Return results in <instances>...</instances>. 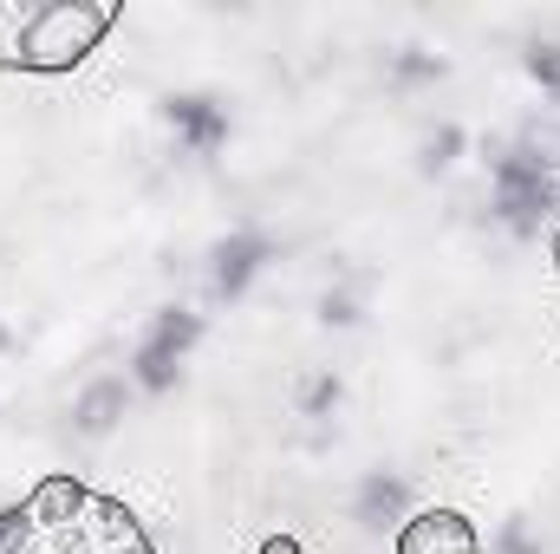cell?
<instances>
[{
  "mask_svg": "<svg viewBox=\"0 0 560 554\" xmlns=\"http://www.w3.org/2000/svg\"><path fill=\"white\" fill-rule=\"evenodd\" d=\"M0 554H156V549L118 496H98L79 476H39L20 503L0 509Z\"/></svg>",
  "mask_w": 560,
  "mask_h": 554,
  "instance_id": "1",
  "label": "cell"
},
{
  "mask_svg": "<svg viewBox=\"0 0 560 554\" xmlns=\"http://www.w3.org/2000/svg\"><path fill=\"white\" fill-rule=\"evenodd\" d=\"M118 26L112 0H7L0 7V72H72Z\"/></svg>",
  "mask_w": 560,
  "mask_h": 554,
  "instance_id": "2",
  "label": "cell"
},
{
  "mask_svg": "<svg viewBox=\"0 0 560 554\" xmlns=\"http://www.w3.org/2000/svg\"><path fill=\"white\" fill-rule=\"evenodd\" d=\"M555 163L548 150L535 143H515V150H495L489 157V189H495V216L509 229H535L541 209H555Z\"/></svg>",
  "mask_w": 560,
  "mask_h": 554,
  "instance_id": "3",
  "label": "cell"
},
{
  "mask_svg": "<svg viewBox=\"0 0 560 554\" xmlns=\"http://www.w3.org/2000/svg\"><path fill=\"white\" fill-rule=\"evenodd\" d=\"M196 339H202V313H189V307H163V313H150V320H143L138 353H131V385H143V392H170Z\"/></svg>",
  "mask_w": 560,
  "mask_h": 554,
  "instance_id": "4",
  "label": "cell"
},
{
  "mask_svg": "<svg viewBox=\"0 0 560 554\" xmlns=\"http://www.w3.org/2000/svg\"><path fill=\"white\" fill-rule=\"evenodd\" d=\"M398 554H482V529L463 509H418L398 529Z\"/></svg>",
  "mask_w": 560,
  "mask_h": 554,
  "instance_id": "5",
  "label": "cell"
},
{
  "mask_svg": "<svg viewBox=\"0 0 560 554\" xmlns=\"http://www.w3.org/2000/svg\"><path fill=\"white\" fill-rule=\"evenodd\" d=\"M163 125L176 131L183 157H215V150L229 143V112H222L215 99H202V92L170 99V105H163Z\"/></svg>",
  "mask_w": 560,
  "mask_h": 554,
  "instance_id": "6",
  "label": "cell"
},
{
  "mask_svg": "<svg viewBox=\"0 0 560 554\" xmlns=\"http://www.w3.org/2000/svg\"><path fill=\"white\" fill-rule=\"evenodd\" d=\"M268 255H275V242H268L261 229H235V235L215 242V255H209V287H215L222 300H235L248 280L268 268Z\"/></svg>",
  "mask_w": 560,
  "mask_h": 554,
  "instance_id": "7",
  "label": "cell"
},
{
  "mask_svg": "<svg viewBox=\"0 0 560 554\" xmlns=\"http://www.w3.org/2000/svg\"><path fill=\"white\" fill-rule=\"evenodd\" d=\"M125 405H131V379L105 372V379H92V385L72 399V430H79V437H112V430L125 424Z\"/></svg>",
  "mask_w": 560,
  "mask_h": 554,
  "instance_id": "8",
  "label": "cell"
},
{
  "mask_svg": "<svg viewBox=\"0 0 560 554\" xmlns=\"http://www.w3.org/2000/svg\"><path fill=\"white\" fill-rule=\"evenodd\" d=\"M398 509H405V476L372 470V476H365V489H359V503H352V522L385 529V522H398Z\"/></svg>",
  "mask_w": 560,
  "mask_h": 554,
  "instance_id": "9",
  "label": "cell"
},
{
  "mask_svg": "<svg viewBox=\"0 0 560 554\" xmlns=\"http://www.w3.org/2000/svg\"><path fill=\"white\" fill-rule=\"evenodd\" d=\"M339 405V379L326 372V366H306L300 379H293V412L300 417H326Z\"/></svg>",
  "mask_w": 560,
  "mask_h": 554,
  "instance_id": "10",
  "label": "cell"
},
{
  "mask_svg": "<svg viewBox=\"0 0 560 554\" xmlns=\"http://www.w3.org/2000/svg\"><path fill=\"white\" fill-rule=\"evenodd\" d=\"M528 79L560 99V46H528Z\"/></svg>",
  "mask_w": 560,
  "mask_h": 554,
  "instance_id": "11",
  "label": "cell"
},
{
  "mask_svg": "<svg viewBox=\"0 0 560 554\" xmlns=\"http://www.w3.org/2000/svg\"><path fill=\"white\" fill-rule=\"evenodd\" d=\"M443 72V59H430V53H405L398 59V79H436Z\"/></svg>",
  "mask_w": 560,
  "mask_h": 554,
  "instance_id": "12",
  "label": "cell"
},
{
  "mask_svg": "<svg viewBox=\"0 0 560 554\" xmlns=\"http://www.w3.org/2000/svg\"><path fill=\"white\" fill-rule=\"evenodd\" d=\"M255 554H306V549H300V535H261Z\"/></svg>",
  "mask_w": 560,
  "mask_h": 554,
  "instance_id": "13",
  "label": "cell"
},
{
  "mask_svg": "<svg viewBox=\"0 0 560 554\" xmlns=\"http://www.w3.org/2000/svg\"><path fill=\"white\" fill-rule=\"evenodd\" d=\"M555 262H560V235H555Z\"/></svg>",
  "mask_w": 560,
  "mask_h": 554,
  "instance_id": "14",
  "label": "cell"
}]
</instances>
